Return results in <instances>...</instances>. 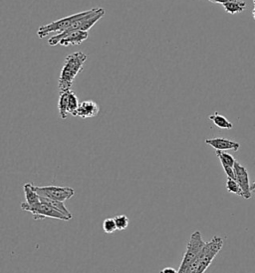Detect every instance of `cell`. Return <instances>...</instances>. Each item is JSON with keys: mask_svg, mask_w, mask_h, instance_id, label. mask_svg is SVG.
I'll list each match as a JSON object with an SVG mask.
<instances>
[{"mask_svg": "<svg viewBox=\"0 0 255 273\" xmlns=\"http://www.w3.org/2000/svg\"><path fill=\"white\" fill-rule=\"evenodd\" d=\"M161 273H179V270H176L173 267H165L162 269Z\"/></svg>", "mask_w": 255, "mask_h": 273, "instance_id": "obj_22", "label": "cell"}, {"mask_svg": "<svg viewBox=\"0 0 255 273\" xmlns=\"http://www.w3.org/2000/svg\"><path fill=\"white\" fill-rule=\"evenodd\" d=\"M206 143L210 145L212 148L215 150H220V151H225V150L238 151L240 147V144L238 142L233 141L231 139H226V138H221V137L207 139Z\"/></svg>", "mask_w": 255, "mask_h": 273, "instance_id": "obj_9", "label": "cell"}, {"mask_svg": "<svg viewBox=\"0 0 255 273\" xmlns=\"http://www.w3.org/2000/svg\"><path fill=\"white\" fill-rule=\"evenodd\" d=\"M233 168H234V173H235V180L238 182L239 186L241 187L243 198H251L252 190H251V184H250L247 169L243 165H241L238 161L235 162Z\"/></svg>", "mask_w": 255, "mask_h": 273, "instance_id": "obj_8", "label": "cell"}, {"mask_svg": "<svg viewBox=\"0 0 255 273\" xmlns=\"http://www.w3.org/2000/svg\"><path fill=\"white\" fill-rule=\"evenodd\" d=\"M253 189H255V180L253 181V183L251 184V190H253Z\"/></svg>", "mask_w": 255, "mask_h": 273, "instance_id": "obj_24", "label": "cell"}, {"mask_svg": "<svg viewBox=\"0 0 255 273\" xmlns=\"http://www.w3.org/2000/svg\"><path fill=\"white\" fill-rule=\"evenodd\" d=\"M115 218V222H116L117 229L118 230H125L128 225H129V218L128 216L121 214V215H117Z\"/></svg>", "mask_w": 255, "mask_h": 273, "instance_id": "obj_21", "label": "cell"}, {"mask_svg": "<svg viewBox=\"0 0 255 273\" xmlns=\"http://www.w3.org/2000/svg\"><path fill=\"white\" fill-rule=\"evenodd\" d=\"M35 191L41 197L54 199L58 201H66L72 198L75 194V190L67 186H35L33 185Z\"/></svg>", "mask_w": 255, "mask_h": 273, "instance_id": "obj_7", "label": "cell"}, {"mask_svg": "<svg viewBox=\"0 0 255 273\" xmlns=\"http://www.w3.org/2000/svg\"><path fill=\"white\" fill-rule=\"evenodd\" d=\"M252 16H253V19L255 20V6L254 8H253V10H252Z\"/></svg>", "mask_w": 255, "mask_h": 273, "instance_id": "obj_25", "label": "cell"}, {"mask_svg": "<svg viewBox=\"0 0 255 273\" xmlns=\"http://www.w3.org/2000/svg\"><path fill=\"white\" fill-rule=\"evenodd\" d=\"M20 206H21V209L24 211L32 213L34 216V219H36V220L43 219L45 217L59 219V220H66V221L69 220L63 213H61L57 209L43 203L42 201L37 203V204H33V205H30L27 202H22Z\"/></svg>", "mask_w": 255, "mask_h": 273, "instance_id": "obj_5", "label": "cell"}, {"mask_svg": "<svg viewBox=\"0 0 255 273\" xmlns=\"http://www.w3.org/2000/svg\"><path fill=\"white\" fill-rule=\"evenodd\" d=\"M90 10L83 11V12H80V13H76V14L70 15V16H67V17L61 18L59 20H56L54 22H51L49 24L42 25V26H40L38 28L37 35H38L39 38H44V37H46L48 34L53 33V32H56L57 34H59V33H61L63 31H65L66 29H68L71 25L74 24L80 18H82V17L86 16L87 14H89L90 13Z\"/></svg>", "mask_w": 255, "mask_h": 273, "instance_id": "obj_4", "label": "cell"}, {"mask_svg": "<svg viewBox=\"0 0 255 273\" xmlns=\"http://www.w3.org/2000/svg\"><path fill=\"white\" fill-rule=\"evenodd\" d=\"M222 6L228 13L234 15V14L241 13L246 9V2L240 1V0H233L228 3H224Z\"/></svg>", "mask_w": 255, "mask_h": 273, "instance_id": "obj_13", "label": "cell"}, {"mask_svg": "<svg viewBox=\"0 0 255 273\" xmlns=\"http://www.w3.org/2000/svg\"><path fill=\"white\" fill-rule=\"evenodd\" d=\"M79 106H80V102H79L77 95L75 94L74 91L70 90L69 100H68V114L76 116Z\"/></svg>", "mask_w": 255, "mask_h": 273, "instance_id": "obj_17", "label": "cell"}, {"mask_svg": "<svg viewBox=\"0 0 255 273\" xmlns=\"http://www.w3.org/2000/svg\"><path fill=\"white\" fill-rule=\"evenodd\" d=\"M87 58L88 56L82 51L74 52L66 57L58 81L60 92L71 90L74 79L83 70Z\"/></svg>", "mask_w": 255, "mask_h": 273, "instance_id": "obj_1", "label": "cell"}, {"mask_svg": "<svg viewBox=\"0 0 255 273\" xmlns=\"http://www.w3.org/2000/svg\"><path fill=\"white\" fill-rule=\"evenodd\" d=\"M100 111L99 105L92 100H85L80 103V106L78 108L76 116H79L81 118H92L96 115H98Z\"/></svg>", "mask_w": 255, "mask_h": 273, "instance_id": "obj_10", "label": "cell"}, {"mask_svg": "<svg viewBox=\"0 0 255 273\" xmlns=\"http://www.w3.org/2000/svg\"><path fill=\"white\" fill-rule=\"evenodd\" d=\"M103 230L107 233V234H112L114 232H116L117 225L115 222V218H106L103 222Z\"/></svg>", "mask_w": 255, "mask_h": 273, "instance_id": "obj_20", "label": "cell"}, {"mask_svg": "<svg viewBox=\"0 0 255 273\" xmlns=\"http://www.w3.org/2000/svg\"><path fill=\"white\" fill-rule=\"evenodd\" d=\"M105 15V10L102 7H95L90 10V13L87 14L86 16L80 18L79 20H77L74 24L71 25L68 29H66L65 31L56 34L54 36H52L51 38H49L48 40V44L50 46H56L59 44V42L66 37L67 35H69L73 32L76 31H89L94 25L96 24L103 16Z\"/></svg>", "mask_w": 255, "mask_h": 273, "instance_id": "obj_2", "label": "cell"}, {"mask_svg": "<svg viewBox=\"0 0 255 273\" xmlns=\"http://www.w3.org/2000/svg\"><path fill=\"white\" fill-rule=\"evenodd\" d=\"M206 241L203 239L202 233L200 231H195L191 234L189 242L187 243L186 252L183 258V261L181 263L180 267L184 268H190L196 257L199 256L202 249L205 247Z\"/></svg>", "mask_w": 255, "mask_h": 273, "instance_id": "obj_6", "label": "cell"}, {"mask_svg": "<svg viewBox=\"0 0 255 273\" xmlns=\"http://www.w3.org/2000/svg\"><path fill=\"white\" fill-rule=\"evenodd\" d=\"M88 36H89L88 31H83V30L76 31V32H73L69 35H67L66 37H64L59 42V44L61 46H65V47L70 46V45H79L82 42H84L85 40H87Z\"/></svg>", "mask_w": 255, "mask_h": 273, "instance_id": "obj_11", "label": "cell"}, {"mask_svg": "<svg viewBox=\"0 0 255 273\" xmlns=\"http://www.w3.org/2000/svg\"><path fill=\"white\" fill-rule=\"evenodd\" d=\"M24 194H25V199L28 204L33 205V204H37L39 202H41L40 200V196L38 195V193L35 191L33 184L31 183H26L24 184L23 186Z\"/></svg>", "mask_w": 255, "mask_h": 273, "instance_id": "obj_14", "label": "cell"}, {"mask_svg": "<svg viewBox=\"0 0 255 273\" xmlns=\"http://www.w3.org/2000/svg\"><path fill=\"white\" fill-rule=\"evenodd\" d=\"M209 119L214 123L215 126L221 129H232L233 125L223 115L219 114L218 112H214L213 114L209 115Z\"/></svg>", "mask_w": 255, "mask_h": 273, "instance_id": "obj_15", "label": "cell"}, {"mask_svg": "<svg viewBox=\"0 0 255 273\" xmlns=\"http://www.w3.org/2000/svg\"><path fill=\"white\" fill-rule=\"evenodd\" d=\"M209 1H211V2H213V3H218V4L223 5L224 3H228V2L233 1V0H209Z\"/></svg>", "mask_w": 255, "mask_h": 273, "instance_id": "obj_23", "label": "cell"}, {"mask_svg": "<svg viewBox=\"0 0 255 273\" xmlns=\"http://www.w3.org/2000/svg\"><path fill=\"white\" fill-rule=\"evenodd\" d=\"M40 200H41L43 203H45L47 205H49V206H51V207L57 209V210L60 211L61 213H63L69 220L70 219H72L73 216H72L71 212L68 210V208L65 206L64 202H62V201H58V200H54V199L47 198V197H41V196H40Z\"/></svg>", "mask_w": 255, "mask_h": 273, "instance_id": "obj_12", "label": "cell"}, {"mask_svg": "<svg viewBox=\"0 0 255 273\" xmlns=\"http://www.w3.org/2000/svg\"><path fill=\"white\" fill-rule=\"evenodd\" d=\"M252 192H253V193H254L255 194V189H253V190H252Z\"/></svg>", "mask_w": 255, "mask_h": 273, "instance_id": "obj_26", "label": "cell"}, {"mask_svg": "<svg viewBox=\"0 0 255 273\" xmlns=\"http://www.w3.org/2000/svg\"><path fill=\"white\" fill-rule=\"evenodd\" d=\"M216 155H217V157L219 158L221 165H222V164H225V165H229V166L234 167V164H235L236 160L234 159V157L232 156V154H229V153H226V152H224V151L216 150Z\"/></svg>", "mask_w": 255, "mask_h": 273, "instance_id": "obj_18", "label": "cell"}, {"mask_svg": "<svg viewBox=\"0 0 255 273\" xmlns=\"http://www.w3.org/2000/svg\"><path fill=\"white\" fill-rule=\"evenodd\" d=\"M253 4H254V6H255V0H253Z\"/></svg>", "mask_w": 255, "mask_h": 273, "instance_id": "obj_27", "label": "cell"}, {"mask_svg": "<svg viewBox=\"0 0 255 273\" xmlns=\"http://www.w3.org/2000/svg\"><path fill=\"white\" fill-rule=\"evenodd\" d=\"M223 247V240L219 236H213L211 240L206 243L199 256L190 266V273H205L210 266L215 256Z\"/></svg>", "mask_w": 255, "mask_h": 273, "instance_id": "obj_3", "label": "cell"}, {"mask_svg": "<svg viewBox=\"0 0 255 273\" xmlns=\"http://www.w3.org/2000/svg\"><path fill=\"white\" fill-rule=\"evenodd\" d=\"M69 92H60L59 101H58V109L59 114L62 119H66L68 114V100H69Z\"/></svg>", "mask_w": 255, "mask_h": 273, "instance_id": "obj_16", "label": "cell"}, {"mask_svg": "<svg viewBox=\"0 0 255 273\" xmlns=\"http://www.w3.org/2000/svg\"><path fill=\"white\" fill-rule=\"evenodd\" d=\"M226 189L231 193H233L235 195H238V196L243 197V193H242L241 187L239 186L238 182L235 179L228 178V181H226Z\"/></svg>", "mask_w": 255, "mask_h": 273, "instance_id": "obj_19", "label": "cell"}]
</instances>
